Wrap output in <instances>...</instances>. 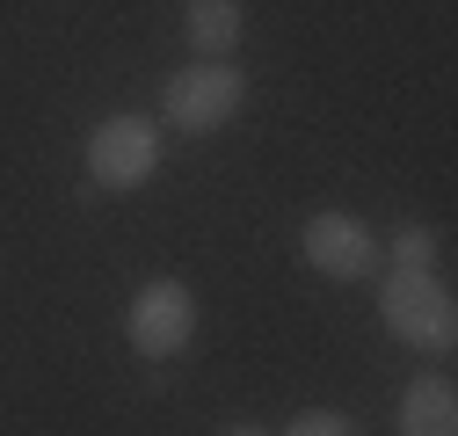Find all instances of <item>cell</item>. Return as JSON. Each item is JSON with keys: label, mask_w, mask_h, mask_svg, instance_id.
<instances>
[{"label": "cell", "mask_w": 458, "mask_h": 436, "mask_svg": "<svg viewBox=\"0 0 458 436\" xmlns=\"http://www.w3.org/2000/svg\"><path fill=\"white\" fill-rule=\"evenodd\" d=\"M241 102H248V66H233V59H197V66L160 80V117L175 124L182 138L225 131L241 117Z\"/></svg>", "instance_id": "cell-1"}, {"label": "cell", "mask_w": 458, "mask_h": 436, "mask_svg": "<svg viewBox=\"0 0 458 436\" xmlns=\"http://www.w3.org/2000/svg\"><path fill=\"white\" fill-rule=\"evenodd\" d=\"M378 320L408 349H437V356L458 349V298L429 269H393V277H378Z\"/></svg>", "instance_id": "cell-2"}, {"label": "cell", "mask_w": 458, "mask_h": 436, "mask_svg": "<svg viewBox=\"0 0 458 436\" xmlns=\"http://www.w3.org/2000/svg\"><path fill=\"white\" fill-rule=\"evenodd\" d=\"M124 342L146 356V364H167V356H182L197 342V298L182 277H153L131 291L124 306Z\"/></svg>", "instance_id": "cell-3"}, {"label": "cell", "mask_w": 458, "mask_h": 436, "mask_svg": "<svg viewBox=\"0 0 458 436\" xmlns=\"http://www.w3.org/2000/svg\"><path fill=\"white\" fill-rule=\"evenodd\" d=\"M160 168V124L153 117H131V109H117V117H102L88 131V182L95 189H146Z\"/></svg>", "instance_id": "cell-4"}, {"label": "cell", "mask_w": 458, "mask_h": 436, "mask_svg": "<svg viewBox=\"0 0 458 436\" xmlns=\"http://www.w3.org/2000/svg\"><path fill=\"white\" fill-rule=\"evenodd\" d=\"M299 255H306L313 277H335V284H364V277H378V262H386L378 233L364 226L357 211H313L299 226Z\"/></svg>", "instance_id": "cell-5"}, {"label": "cell", "mask_w": 458, "mask_h": 436, "mask_svg": "<svg viewBox=\"0 0 458 436\" xmlns=\"http://www.w3.org/2000/svg\"><path fill=\"white\" fill-rule=\"evenodd\" d=\"M248 37V8L241 0H182V44L197 59H233Z\"/></svg>", "instance_id": "cell-6"}, {"label": "cell", "mask_w": 458, "mask_h": 436, "mask_svg": "<svg viewBox=\"0 0 458 436\" xmlns=\"http://www.w3.org/2000/svg\"><path fill=\"white\" fill-rule=\"evenodd\" d=\"M393 429L400 436H458V393H451V378H408V386H400Z\"/></svg>", "instance_id": "cell-7"}, {"label": "cell", "mask_w": 458, "mask_h": 436, "mask_svg": "<svg viewBox=\"0 0 458 436\" xmlns=\"http://www.w3.org/2000/svg\"><path fill=\"white\" fill-rule=\"evenodd\" d=\"M284 436H364V422L350 407H306V415H292Z\"/></svg>", "instance_id": "cell-8"}, {"label": "cell", "mask_w": 458, "mask_h": 436, "mask_svg": "<svg viewBox=\"0 0 458 436\" xmlns=\"http://www.w3.org/2000/svg\"><path fill=\"white\" fill-rule=\"evenodd\" d=\"M386 255H393V269H429V262H437V233H429V226H400V233L386 240Z\"/></svg>", "instance_id": "cell-9"}, {"label": "cell", "mask_w": 458, "mask_h": 436, "mask_svg": "<svg viewBox=\"0 0 458 436\" xmlns=\"http://www.w3.org/2000/svg\"><path fill=\"white\" fill-rule=\"evenodd\" d=\"M218 436H269V429H262V422H225Z\"/></svg>", "instance_id": "cell-10"}]
</instances>
